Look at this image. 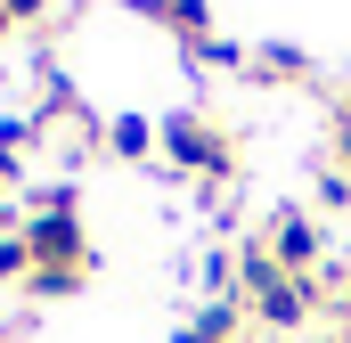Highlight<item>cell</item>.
<instances>
[{
    "label": "cell",
    "mask_w": 351,
    "mask_h": 343,
    "mask_svg": "<svg viewBox=\"0 0 351 343\" xmlns=\"http://www.w3.org/2000/svg\"><path fill=\"white\" fill-rule=\"evenodd\" d=\"M180 58H188V66H213V74H237V82H245V58H254V49H245V41H229V33H204V41H188Z\"/></svg>",
    "instance_id": "obj_7"
},
{
    "label": "cell",
    "mask_w": 351,
    "mask_h": 343,
    "mask_svg": "<svg viewBox=\"0 0 351 343\" xmlns=\"http://www.w3.org/2000/svg\"><path fill=\"white\" fill-rule=\"evenodd\" d=\"M319 204H327V213H351V172H343V164L319 172Z\"/></svg>",
    "instance_id": "obj_13"
},
{
    "label": "cell",
    "mask_w": 351,
    "mask_h": 343,
    "mask_svg": "<svg viewBox=\"0 0 351 343\" xmlns=\"http://www.w3.org/2000/svg\"><path fill=\"white\" fill-rule=\"evenodd\" d=\"M311 49L302 41H254V58H245V82L254 90H311Z\"/></svg>",
    "instance_id": "obj_5"
},
{
    "label": "cell",
    "mask_w": 351,
    "mask_h": 343,
    "mask_svg": "<svg viewBox=\"0 0 351 343\" xmlns=\"http://www.w3.org/2000/svg\"><path fill=\"white\" fill-rule=\"evenodd\" d=\"M164 33H172L180 49L204 41V33H221V25H213V0H164Z\"/></svg>",
    "instance_id": "obj_9"
},
{
    "label": "cell",
    "mask_w": 351,
    "mask_h": 343,
    "mask_svg": "<svg viewBox=\"0 0 351 343\" xmlns=\"http://www.w3.org/2000/svg\"><path fill=\"white\" fill-rule=\"evenodd\" d=\"M106 156H114V164L156 156V123H147V115H114V123H106Z\"/></svg>",
    "instance_id": "obj_8"
},
{
    "label": "cell",
    "mask_w": 351,
    "mask_h": 343,
    "mask_svg": "<svg viewBox=\"0 0 351 343\" xmlns=\"http://www.w3.org/2000/svg\"><path fill=\"white\" fill-rule=\"evenodd\" d=\"M8 25L16 33H49L58 25V0H8Z\"/></svg>",
    "instance_id": "obj_11"
},
{
    "label": "cell",
    "mask_w": 351,
    "mask_h": 343,
    "mask_svg": "<svg viewBox=\"0 0 351 343\" xmlns=\"http://www.w3.org/2000/svg\"><path fill=\"white\" fill-rule=\"evenodd\" d=\"M25 254H33V278H25V294L33 303H58V294H74L90 278V229H82V204H74V188L58 180V188H33L25 196Z\"/></svg>",
    "instance_id": "obj_1"
},
{
    "label": "cell",
    "mask_w": 351,
    "mask_h": 343,
    "mask_svg": "<svg viewBox=\"0 0 351 343\" xmlns=\"http://www.w3.org/2000/svg\"><path fill=\"white\" fill-rule=\"evenodd\" d=\"M41 147H49V139L33 131V115H8V123H0V188H25V172H33Z\"/></svg>",
    "instance_id": "obj_6"
},
{
    "label": "cell",
    "mask_w": 351,
    "mask_h": 343,
    "mask_svg": "<svg viewBox=\"0 0 351 343\" xmlns=\"http://www.w3.org/2000/svg\"><path fill=\"white\" fill-rule=\"evenodd\" d=\"M16 229H25V196H16V188H0V237H16Z\"/></svg>",
    "instance_id": "obj_14"
},
{
    "label": "cell",
    "mask_w": 351,
    "mask_h": 343,
    "mask_svg": "<svg viewBox=\"0 0 351 343\" xmlns=\"http://www.w3.org/2000/svg\"><path fill=\"white\" fill-rule=\"evenodd\" d=\"M327 164H343V172H351V82L327 98Z\"/></svg>",
    "instance_id": "obj_10"
},
{
    "label": "cell",
    "mask_w": 351,
    "mask_h": 343,
    "mask_svg": "<svg viewBox=\"0 0 351 343\" xmlns=\"http://www.w3.org/2000/svg\"><path fill=\"white\" fill-rule=\"evenodd\" d=\"M262 246H269V261L286 270V278H319L327 270V229H319V213H269V229H262Z\"/></svg>",
    "instance_id": "obj_4"
},
{
    "label": "cell",
    "mask_w": 351,
    "mask_h": 343,
    "mask_svg": "<svg viewBox=\"0 0 351 343\" xmlns=\"http://www.w3.org/2000/svg\"><path fill=\"white\" fill-rule=\"evenodd\" d=\"M33 278V254H25V237H0V286H25Z\"/></svg>",
    "instance_id": "obj_12"
},
{
    "label": "cell",
    "mask_w": 351,
    "mask_h": 343,
    "mask_svg": "<svg viewBox=\"0 0 351 343\" xmlns=\"http://www.w3.org/2000/svg\"><path fill=\"white\" fill-rule=\"evenodd\" d=\"M8 33H16V25H8V0H0V41H8Z\"/></svg>",
    "instance_id": "obj_15"
},
{
    "label": "cell",
    "mask_w": 351,
    "mask_h": 343,
    "mask_svg": "<svg viewBox=\"0 0 351 343\" xmlns=\"http://www.w3.org/2000/svg\"><path fill=\"white\" fill-rule=\"evenodd\" d=\"M156 147H164V164H172V172L204 180V188H229L237 164H245V139H237L213 106H172V115L156 123Z\"/></svg>",
    "instance_id": "obj_2"
},
{
    "label": "cell",
    "mask_w": 351,
    "mask_h": 343,
    "mask_svg": "<svg viewBox=\"0 0 351 343\" xmlns=\"http://www.w3.org/2000/svg\"><path fill=\"white\" fill-rule=\"evenodd\" d=\"M311 343H343V335H311Z\"/></svg>",
    "instance_id": "obj_16"
},
{
    "label": "cell",
    "mask_w": 351,
    "mask_h": 343,
    "mask_svg": "<svg viewBox=\"0 0 351 343\" xmlns=\"http://www.w3.org/2000/svg\"><path fill=\"white\" fill-rule=\"evenodd\" d=\"M245 311L262 319L269 335H294V327H319L327 319V278H286V270H269L245 286Z\"/></svg>",
    "instance_id": "obj_3"
}]
</instances>
